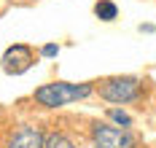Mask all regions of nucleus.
I'll return each mask as SVG.
<instances>
[{"label": "nucleus", "mask_w": 156, "mask_h": 148, "mask_svg": "<svg viewBox=\"0 0 156 148\" xmlns=\"http://www.w3.org/2000/svg\"><path fill=\"white\" fill-rule=\"evenodd\" d=\"M94 94L92 83H67V81H54V83H43L35 89V102L43 108H65L70 102L86 100Z\"/></svg>", "instance_id": "f257e3e1"}, {"label": "nucleus", "mask_w": 156, "mask_h": 148, "mask_svg": "<svg viewBox=\"0 0 156 148\" xmlns=\"http://www.w3.org/2000/svg\"><path fill=\"white\" fill-rule=\"evenodd\" d=\"M100 97L113 102V105H126V102H135L140 100L143 94V81L135 78V76H113V78H105L97 86Z\"/></svg>", "instance_id": "f03ea898"}, {"label": "nucleus", "mask_w": 156, "mask_h": 148, "mask_svg": "<svg viewBox=\"0 0 156 148\" xmlns=\"http://www.w3.org/2000/svg\"><path fill=\"white\" fill-rule=\"evenodd\" d=\"M92 148H137V137L124 127L94 124L92 127Z\"/></svg>", "instance_id": "7ed1b4c3"}, {"label": "nucleus", "mask_w": 156, "mask_h": 148, "mask_svg": "<svg viewBox=\"0 0 156 148\" xmlns=\"http://www.w3.org/2000/svg\"><path fill=\"white\" fill-rule=\"evenodd\" d=\"M0 65H3V73H8V76H22L35 65V54L27 43H14L5 49Z\"/></svg>", "instance_id": "20e7f679"}, {"label": "nucleus", "mask_w": 156, "mask_h": 148, "mask_svg": "<svg viewBox=\"0 0 156 148\" xmlns=\"http://www.w3.org/2000/svg\"><path fill=\"white\" fill-rule=\"evenodd\" d=\"M43 146H46V135L30 124L19 127L8 140V148H43Z\"/></svg>", "instance_id": "39448f33"}, {"label": "nucleus", "mask_w": 156, "mask_h": 148, "mask_svg": "<svg viewBox=\"0 0 156 148\" xmlns=\"http://www.w3.org/2000/svg\"><path fill=\"white\" fill-rule=\"evenodd\" d=\"M94 16L102 19V22H113V19H119V5L113 0H97L94 3Z\"/></svg>", "instance_id": "423d86ee"}, {"label": "nucleus", "mask_w": 156, "mask_h": 148, "mask_svg": "<svg viewBox=\"0 0 156 148\" xmlns=\"http://www.w3.org/2000/svg\"><path fill=\"white\" fill-rule=\"evenodd\" d=\"M43 148H76V143L65 132H51V135H46V146Z\"/></svg>", "instance_id": "0eeeda50"}, {"label": "nucleus", "mask_w": 156, "mask_h": 148, "mask_svg": "<svg viewBox=\"0 0 156 148\" xmlns=\"http://www.w3.org/2000/svg\"><path fill=\"white\" fill-rule=\"evenodd\" d=\"M108 118L116 124V127H124V129H129V127H132V116L124 113L121 108H110V111H108Z\"/></svg>", "instance_id": "6e6552de"}, {"label": "nucleus", "mask_w": 156, "mask_h": 148, "mask_svg": "<svg viewBox=\"0 0 156 148\" xmlns=\"http://www.w3.org/2000/svg\"><path fill=\"white\" fill-rule=\"evenodd\" d=\"M57 54H59V46H57V43H46V46L41 49V57H48V59L57 57Z\"/></svg>", "instance_id": "1a4fd4ad"}, {"label": "nucleus", "mask_w": 156, "mask_h": 148, "mask_svg": "<svg viewBox=\"0 0 156 148\" xmlns=\"http://www.w3.org/2000/svg\"><path fill=\"white\" fill-rule=\"evenodd\" d=\"M154 30H156L154 24H140V33H154Z\"/></svg>", "instance_id": "9d476101"}]
</instances>
